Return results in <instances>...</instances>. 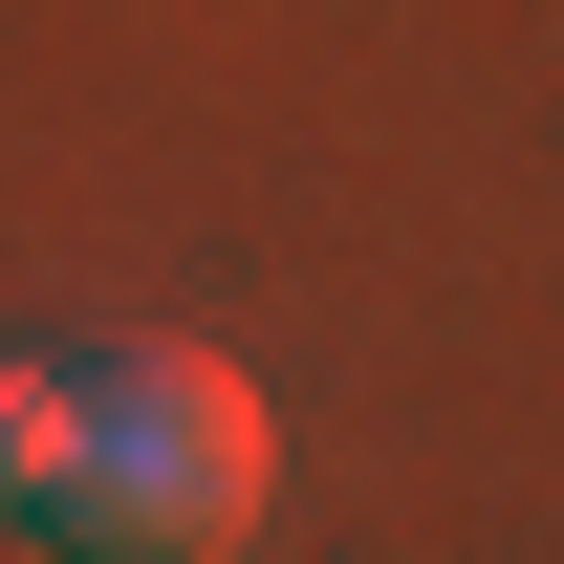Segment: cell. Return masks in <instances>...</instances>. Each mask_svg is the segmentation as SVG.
<instances>
[{"label":"cell","mask_w":564,"mask_h":564,"mask_svg":"<svg viewBox=\"0 0 564 564\" xmlns=\"http://www.w3.org/2000/svg\"><path fill=\"white\" fill-rule=\"evenodd\" d=\"M66 456H87L66 326H0V543H66Z\"/></svg>","instance_id":"obj_2"},{"label":"cell","mask_w":564,"mask_h":564,"mask_svg":"<svg viewBox=\"0 0 564 564\" xmlns=\"http://www.w3.org/2000/svg\"><path fill=\"white\" fill-rule=\"evenodd\" d=\"M66 391H87L66 543L87 564H239V521H261V478H282V413H261V391H239L217 348H174V326H87Z\"/></svg>","instance_id":"obj_1"}]
</instances>
